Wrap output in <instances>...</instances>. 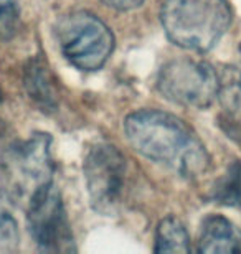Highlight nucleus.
Instances as JSON below:
<instances>
[{"mask_svg":"<svg viewBox=\"0 0 241 254\" xmlns=\"http://www.w3.org/2000/svg\"><path fill=\"white\" fill-rule=\"evenodd\" d=\"M218 98L230 113L241 111V69L228 68L223 76H220Z\"/></svg>","mask_w":241,"mask_h":254,"instance_id":"nucleus-12","label":"nucleus"},{"mask_svg":"<svg viewBox=\"0 0 241 254\" xmlns=\"http://www.w3.org/2000/svg\"><path fill=\"white\" fill-rule=\"evenodd\" d=\"M0 101H2V94H0Z\"/></svg>","mask_w":241,"mask_h":254,"instance_id":"nucleus-16","label":"nucleus"},{"mask_svg":"<svg viewBox=\"0 0 241 254\" xmlns=\"http://www.w3.org/2000/svg\"><path fill=\"white\" fill-rule=\"evenodd\" d=\"M129 160L111 144L93 145L84 159V180L91 205L102 215H114L124 203L129 185Z\"/></svg>","mask_w":241,"mask_h":254,"instance_id":"nucleus-4","label":"nucleus"},{"mask_svg":"<svg viewBox=\"0 0 241 254\" xmlns=\"http://www.w3.org/2000/svg\"><path fill=\"white\" fill-rule=\"evenodd\" d=\"M228 0H165L161 22L173 45L190 52H208L232 25Z\"/></svg>","mask_w":241,"mask_h":254,"instance_id":"nucleus-2","label":"nucleus"},{"mask_svg":"<svg viewBox=\"0 0 241 254\" xmlns=\"http://www.w3.org/2000/svg\"><path fill=\"white\" fill-rule=\"evenodd\" d=\"M210 198L218 205L241 208V160L233 162L215 182Z\"/></svg>","mask_w":241,"mask_h":254,"instance_id":"nucleus-11","label":"nucleus"},{"mask_svg":"<svg viewBox=\"0 0 241 254\" xmlns=\"http://www.w3.org/2000/svg\"><path fill=\"white\" fill-rule=\"evenodd\" d=\"M102 3H106L107 7L114 8V10H121V12H127V10L137 8L141 7L146 0H101Z\"/></svg>","mask_w":241,"mask_h":254,"instance_id":"nucleus-15","label":"nucleus"},{"mask_svg":"<svg viewBox=\"0 0 241 254\" xmlns=\"http://www.w3.org/2000/svg\"><path fill=\"white\" fill-rule=\"evenodd\" d=\"M23 88L28 98L37 104V108L43 113H55L58 109L60 93L58 86L53 81L50 68L43 58L35 57L28 60L23 69Z\"/></svg>","mask_w":241,"mask_h":254,"instance_id":"nucleus-9","label":"nucleus"},{"mask_svg":"<svg viewBox=\"0 0 241 254\" xmlns=\"http://www.w3.org/2000/svg\"><path fill=\"white\" fill-rule=\"evenodd\" d=\"M157 89L178 106L207 109L220 93V76L212 64L178 58L165 63L157 74Z\"/></svg>","mask_w":241,"mask_h":254,"instance_id":"nucleus-5","label":"nucleus"},{"mask_svg":"<svg viewBox=\"0 0 241 254\" xmlns=\"http://www.w3.org/2000/svg\"><path fill=\"white\" fill-rule=\"evenodd\" d=\"M18 27V12L13 0H0V38H12Z\"/></svg>","mask_w":241,"mask_h":254,"instance_id":"nucleus-14","label":"nucleus"},{"mask_svg":"<svg viewBox=\"0 0 241 254\" xmlns=\"http://www.w3.org/2000/svg\"><path fill=\"white\" fill-rule=\"evenodd\" d=\"M240 52H241V45H240Z\"/></svg>","mask_w":241,"mask_h":254,"instance_id":"nucleus-17","label":"nucleus"},{"mask_svg":"<svg viewBox=\"0 0 241 254\" xmlns=\"http://www.w3.org/2000/svg\"><path fill=\"white\" fill-rule=\"evenodd\" d=\"M28 231L43 253H76L75 236L60 190L53 182L33 193L27 203Z\"/></svg>","mask_w":241,"mask_h":254,"instance_id":"nucleus-7","label":"nucleus"},{"mask_svg":"<svg viewBox=\"0 0 241 254\" xmlns=\"http://www.w3.org/2000/svg\"><path fill=\"white\" fill-rule=\"evenodd\" d=\"M3 167L12 193L28 203L35 191L53 182L51 137L35 132L27 140L13 144L3 157Z\"/></svg>","mask_w":241,"mask_h":254,"instance_id":"nucleus-6","label":"nucleus"},{"mask_svg":"<svg viewBox=\"0 0 241 254\" xmlns=\"http://www.w3.org/2000/svg\"><path fill=\"white\" fill-rule=\"evenodd\" d=\"M126 135L142 157L172 169L183 179H197L210 167L203 142L177 116L157 109H141L127 116Z\"/></svg>","mask_w":241,"mask_h":254,"instance_id":"nucleus-1","label":"nucleus"},{"mask_svg":"<svg viewBox=\"0 0 241 254\" xmlns=\"http://www.w3.org/2000/svg\"><path fill=\"white\" fill-rule=\"evenodd\" d=\"M55 35L63 57L81 71L102 68L114 50L109 27L89 12L63 15L55 25Z\"/></svg>","mask_w":241,"mask_h":254,"instance_id":"nucleus-3","label":"nucleus"},{"mask_svg":"<svg viewBox=\"0 0 241 254\" xmlns=\"http://www.w3.org/2000/svg\"><path fill=\"white\" fill-rule=\"evenodd\" d=\"M20 231L15 218L3 206V196L0 195V254L15 253L18 250Z\"/></svg>","mask_w":241,"mask_h":254,"instance_id":"nucleus-13","label":"nucleus"},{"mask_svg":"<svg viewBox=\"0 0 241 254\" xmlns=\"http://www.w3.org/2000/svg\"><path fill=\"white\" fill-rule=\"evenodd\" d=\"M197 251L203 254L241 253V230L228 218L210 215L202 221Z\"/></svg>","mask_w":241,"mask_h":254,"instance_id":"nucleus-8","label":"nucleus"},{"mask_svg":"<svg viewBox=\"0 0 241 254\" xmlns=\"http://www.w3.org/2000/svg\"><path fill=\"white\" fill-rule=\"evenodd\" d=\"M156 253H190V236L183 223L175 216H165L156 231Z\"/></svg>","mask_w":241,"mask_h":254,"instance_id":"nucleus-10","label":"nucleus"}]
</instances>
